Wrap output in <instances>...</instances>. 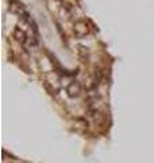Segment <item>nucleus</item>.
<instances>
[{
	"mask_svg": "<svg viewBox=\"0 0 154 163\" xmlns=\"http://www.w3.org/2000/svg\"><path fill=\"white\" fill-rule=\"evenodd\" d=\"M73 31H75V34L79 37V38H83V37H85L88 33H89V29H88V24L85 23L84 20H79V22L75 23Z\"/></svg>",
	"mask_w": 154,
	"mask_h": 163,
	"instance_id": "f257e3e1",
	"label": "nucleus"
},
{
	"mask_svg": "<svg viewBox=\"0 0 154 163\" xmlns=\"http://www.w3.org/2000/svg\"><path fill=\"white\" fill-rule=\"evenodd\" d=\"M14 38L18 42H20L22 45H27L28 42V36L26 34V31H24L23 29H20V27H15V30H14Z\"/></svg>",
	"mask_w": 154,
	"mask_h": 163,
	"instance_id": "f03ea898",
	"label": "nucleus"
},
{
	"mask_svg": "<svg viewBox=\"0 0 154 163\" xmlns=\"http://www.w3.org/2000/svg\"><path fill=\"white\" fill-rule=\"evenodd\" d=\"M66 92H68V95L72 97V98L77 97L80 92H81V86H80V83L77 82V80L70 82V83H69V86H68V88H66Z\"/></svg>",
	"mask_w": 154,
	"mask_h": 163,
	"instance_id": "7ed1b4c3",
	"label": "nucleus"
},
{
	"mask_svg": "<svg viewBox=\"0 0 154 163\" xmlns=\"http://www.w3.org/2000/svg\"><path fill=\"white\" fill-rule=\"evenodd\" d=\"M10 8H11L12 12H15V14H18V15H22L23 12H26V10H24V6L20 1H18V0H11L10 1Z\"/></svg>",
	"mask_w": 154,
	"mask_h": 163,
	"instance_id": "20e7f679",
	"label": "nucleus"
},
{
	"mask_svg": "<svg viewBox=\"0 0 154 163\" xmlns=\"http://www.w3.org/2000/svg\"><path fill=\"white\" fill-rule=\"evenodd\" d=\"M55 1H61V0H55Z\"/></svg>",
	"mask_w": 154,
	"mask_h": 163,
	"instance_id": "39448f33",
	"label": "nucleus"
}]
</instances>
